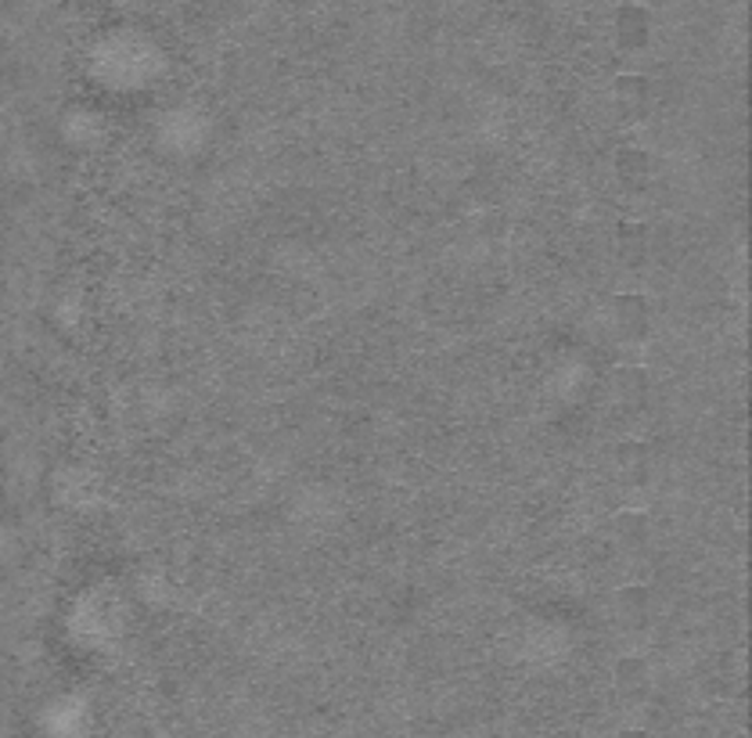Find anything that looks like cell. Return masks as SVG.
Returning a JSON list of instances; mask_svg holds the SVG:
<instances>
[{
  "instance_id": "cell-1",
  "label": "cell",
  "mask_w": 752,
  "mask_h": 738,
  "mask_svg": "<svg viewBox=\"0 0 752 738\" xmlns=\"http://www.w3.org/2000/svg\"><path fill=\"white\" fill-rule=\"evenodd\" d=\"M613 33H616V44L624 47V51L648 47V41H652V33H655L652 11H648L644 4H624V8H616Z\"/></svg>"
},
{
  "instance_id": "cell-2",
  "label": "cell",
  "mask_w": 752,
  "mask_h": 738,
  "mask_svg": "<svg viewBox=\"0 0 752 738\" xmlns=\"http://www.w3.org/2000/svg\"><path fill=\"white\" fill-rule=\"evenodd\" d=\"M613 101H616V109L624 112V115H644L648 105H652V80H648L644 72H624V76H616V83H613Z\"/></svg>"
},
{
  "instance_id": "cell-3",
  "label": "cell",
  "mask_w": 752,
  "mask_h": 738,
  "mask_svg": "<svg viewBox=\"0 0 752 738\" xmlns=\"http://www.w3.org/2000/svg\"><path fill=\"white\" fill-rule=\"evenodd\" d=\"M613 325L619 328L624 339H638L648 328V303L641 295H619L613 303Z\"/></svg>"
},
{
  "instance_id": "cell-4",
  "label": "cell",
  "mask_w": 752,
  "mask_h": 738,
  "mask_svg": "<svg viewBox=\"0 0 752 738\" xmlns=\"http://www.w3.org/2000/svg\"><path fill=\"white\" fill-rule=\"evenodd\" d=\"M608 393L616 396V404L638 407L648 396V374L641 368H616L613 374H608Z\"/></svg>"
},
{
  "instance_id": "cell-5",
  "label": "cell",
  "mask_w": 752,
  "mask_h": 738,
  "mask_svg": "<svg viewBox=\"0 0 752 738\" xmlns=\"http://www.w3.org/2000/svg\"><path fill=\"white\" fill-rule=\"evenodd\" d=\"M608 534H613V540L619 544V548H641V544H648V537H652V523H648L644 512L627 508L613 519Z\"/></svg>"
},
{
  "instance_id": "cell-6",
  "label": "cell",
  "mask_w": 752,
  "mask_h": 738,
  "mask_svg": "<svg viewBox=\"0 0 752 738\" xmlns=\"http://www.w3.org/2000/svg\"><path fill=\"white\" fill-rule=\"evenodd\" d=\"M616 174L627 188H641L644 180H652V155L641 148H627L616 155Z\"/></svg>"
},
{
  "instance_id": "cell-7",
  "label": "cell",
  "mask_w": 752,
  "mask_h": 738,
  "mask_svg": "<svg viewBox=\"0 0 752 738\" xmlns=\"http://www.w3.org/2000/svg\"><path fill=\"white\" fill-rule=\"evenodd\" d=\"M616 613H619V619H627V624H641V619L652 613V591L641 584L624 588L616 594Z\"/></svg>"
},
{
  "instance_id": "cell-8",
  "label": "cell",
  "mask_w": 752,
  "mask_h": 738,
  "mask_svg": "<svg viewBox=\"0 0 752 738\" xmlns=\"http://www.w3.org/2000/svg\"><path fill=\"white\" fill-rule=\"evenodd\" d=\"M648 681H652V678H648V663H644V659H638V656H627V659H619V663H616V689L619 692H633V695H638V692H644L648 689Z\"/></svg>"
},
{
  "instance_id": "cell-9",
  "label": "cell",
  "mask_w": 752,
  "mask_h": 738,
  "mask_svg": "<svg viewBox=\"0 0 752 738\" xmlns=\"http://www.w3.org/2000/svg\"><path fill=\"white\" fill-rule=\"evenodd\" d=\"M619 472H624L630 483H638V479L648 476V469H652V450H648L644 444H624L619 447Z\"/></svg>"
},
{
  "instance_id": "cell-10",
  "label": "cell",
  "mask_w": 752,
  "mask_h": 738,
  "mask_svg": "<svg viewBox=\"0 0 752 738\" xmlns=\"http://www.w3.org/2000/svg\"><path fill=\"white\" fill-rule=\"evenodd\" d=\"M619 253H624L627 260L648 253V231H644V224H624V227H619Z\"/></svg>"
},
{
  "instance_id": "cell-11",
  "label": "cell",
  "mask_w": 752,
  "mask_h": 738,
  "mask_svg": "<svg viewBox=\"0 0 752 738\" xmlns=\"http://www.w3.org/2000/svg\"><path fill=\"white\" fill-rule=\"evenodd\" d=\"M619 738H648L641 728H627V731H619Z\"/></svg>"
}]
</instances>
